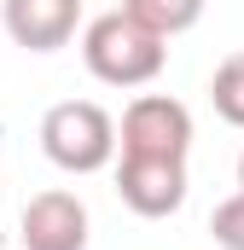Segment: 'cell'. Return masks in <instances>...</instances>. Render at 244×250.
I'll list each match as a JSON object with an SVG mask.
<instances>
[{
    "mask_svg": "<svg viewBox=\"0 0 244 250\" xmlns=\"http://www.w3.org/2000/svg\"><path fill=\"white\" fill-rule=\"evenodd\" d=\"M81 64L105 87H145L169 64V35H157L151 23H140L134 12L117 6V12H105L81 29Z\"/></svg>",
    "mask_w": 244,
    "mask_h": 250,
    "instance_id": "6da1fadb",
    "label": "cell"
},
{
    "mask_svg": "<svg viewBox=\"0 0 244 250\" xmlns=\"http://www.w3.org/2000/svg\"><path fill=\"white\" fill-rule=\"evenodd\" d=\"M117 146L122 140H117L111 111L93 105V99H64V105H53V111L41 117V151L59 163L64 175H93V169H105Z\"/></svg>",
    "mask_w": 244,
    "mask_h": 250,
    "instance_id": "7a4b0ae2",
    "label": "cell"
},
{
    "mask_svg": "<svg viewBox=\"0 0 244 250\" xmlns=\"http://www.w3.org/2000/svg\"><path fill=\"white\" fill-rule=\"evenodd\" d=\"M122 151H145V157H186L192 151V111L169 93H140L117 128Z\"/></svg>",
    "mask_w": 244,
    "mask_h": 250,
    "instance_id": "3957f363",
    "label": "cell"
},
{
    "mask_svg": "<svg viewBox=\"0 0 244 250\" xmlns=\"http://www.w3.org/2000/svg\"><path fill=\"white\" fill-rule=\"evenodd\" d=\"M117 192L122 204L145 221H163L186 204V157H145V151H122L117 163Z\"/></svg>",
    "mask_w": 244,
    "mask_h": 250,
    "instance_id": "277c9868",
    "label": "cell"
},
{
    "mask_svg": "<svg viewBox=\"0 0 244 250\" xmlns=\"http://www.w3.org/2000/svg\"><path fill=\"white\" fill-rule=\"evenodd\" d=\"M23 250H87V204L76 192H35L18 221Z\"/></svg>",
    "mask_w": 244,
    "mask_h": 250,
    "instance_id": "5b68a950",
    "label": "cell"
},
{
    "mask_svg": "<svg viewBox=\"0 0 244 250\" xmlns=\"http://www.w3.org/2000/svg\"><path fill=\"white\" fill-rule=\"evenodd\" d=\"M6 35L29 53H59L70 47L76 23H81V0H0Z\"/></svg>",
    "mask_w": 244,
    "mask_h": 250,
    "instance_id": "8992f818",
    "label": "cell"
},
{
    "mask_svg": "<svg viewBox=\"0 0 244 250\" xmlns=\"http://www.w3.org/2000/svg\"><path fill=\"white\" fill-rule=\"evenodd\" d=\"M122 12H134L157 35H181V29H192L203 18V0H122Z\"/></svg>",
    "mask_w": 244,
    "mask_h": 250,
    "instance_id": "52a82bcc",
    "label": "cell"
},
{
    "mask_svg": "<svg viewBox=\"0 0 244 250\" xmlns=\"http://www.w3.org/2000/svg\"><path fill=\"white\" fill-rule=\"evenodd\" d=\"M209 99H215L221 123L244 128V53H233V59H221V70H215V82H209Z\"/></svg>",
    "mask_w": 244,
    "mask_h": 250,
    "instance_id": "ba28073f",
    "label": "cell"
},
{
    "mask_svg": "<svg viewBox=\"0 0 244 250\" xmlns=\"http://www.w3.org/2000/svg\"><path fill=\"white\" fill-rule=\"evenodd\" d=\"M209 239L221 250H244V187L233 198H221L215 204V215H209Z\"/></svg>",
    "mask_w": 244,
    "mask_h": 250,
    "instance_id": "9c48e42d",
    "label": "cell"
},
{
    "mask_svg": "<svg viewBox=\"0 0 244 250\" xmlns=\"http://www.w3.org/2000/svg\"><path fill=\"white\" fill-rule=\"evenodd\" d=\"M239 187H244V157H239Z\"/></svg>",
    "mask_w": 244,
    "mask_h": 250,
    "instance_id": "30bf717a",
    "label": "cell"
}]
</instances>
